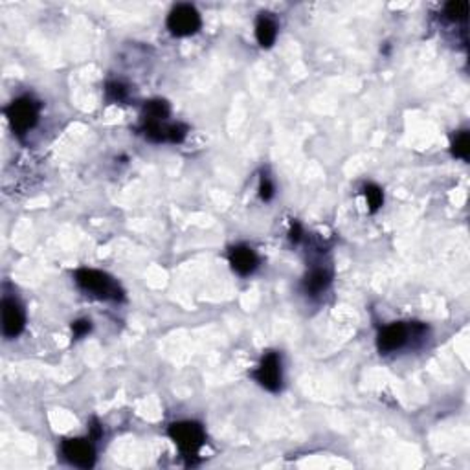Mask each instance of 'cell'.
<instances>
[{"mask_svg":"<svg viewBox=\"0 0 470 470\" xmlns=\"http://www.w3.org/2000/svg\"><path fill=\"white\" fill-rule=\"evenodd\" d=\"M168 436L175 445L179 446L182 457L188 460V465H193L198 457V452L206 443V432L203 425L195 421H180L169 426Z\"/></svg>","mask_w":470,"mask_h":470,"instance_id":"6da1fadb","label":"cell"},{"mask_svg":"<svg viewBox=\"0 0 470 470\" xmlns=\"http://www.w3.org/2000/svg\"><path fill=\"white\" fill-rule=\"evenodd\" d=\"M75 283L83 288L85 292H89L92 296L99 298V300H112V302H122L124 300L125 292L122 291L119 283L110 277L109 274L101 272V270H94V268H80L74 274Z\"/></svg>","mask_w":470,"mask_h":470,"instance_id":"7a4b0ae2","label":"cell"},{"mask_svg":"<svg viewBox=\"0 0 470 470\" xmlns=\"http://www.w3.org/2000/svg\"><path fill=\"white\" fill-rule=\"evenodd\" d=\"M41 112V105L30 96H22L11 101V105L6 109V118L10 122L11 131L17 136H24L30 133L37 124Z\"/></svg>","mask_w":470,"mask_h":470,"instance_id":"3957f363","label":"cell"},{"mask_svg":"<svg viewBox=\"0 0 470 470\" xmlns=\"http://www.w3.org/2000/svg\"><path fill=\"white\" fill-rule=\"evenodd\" d=\"M203 24L198 11L191 4L175 6L168 17V30L177 37H188L197 34Z\"/></svg>","mask_w":470,"mask_h":470,"instance_id":"277c9868","label":"cell"},{"mask_svg":"<svg viewBox=\"0 0 470 470\" xmlns=\"http://www.w3.org/2000/svg\"><path fill=\"white\" fill-rule=\"evenodd\" d=\"M61 454L70 465L80 467V469H92L96 463L92 439H65L61 445Z\"/></svg>","mask_w":470,"mask_h":470,"instance_id":"5b68a950","label":"cell"},{"mask_svg":"<svg viewBox=\"0 0 470 470\" xmlns=\"http://www.w3.org/2000/svg\"><path fill=\"white\" fill-rule=\"evenodd\" d=\"M254 379L265 390L276 393L281 388V358L274 351H268L259 362L258 369L254 372Z\"/></svg>","mask_w":470,"mask_h":470,"instance_id":"8992f818","label":"cell"},{"mask_svg":"<svg viewBox=\"0 0 470 470\" xmlns=\"http://www.w3.org/2000/svg\"><path fill=\"white\" fill-rule=\"evenodd\" d=\"M26 312L15 298L4 296L2 300V335L8 340H13L24 331Z\"/></svg>","mask_w":470,"mask_h":470,"instance_id":"52a82bcc","label":"cell"},{"mask_svg":"<svg viewBox=\"0 0 470 470\" xmlns=\"http://www.w3.org/2000/svg\"><path fill=\"white\" fill-rule=\"evenodd\" d=\"M413 332V325L408 327L406 323L395 322L390 323L379 332V338H376V347L382 355H388V353H393L397 349H401L402 346H406V342L410 340V335Z\"/></svg>","mask_w":470,"mask_h":470,"instance_id":"ba28073f","label":"cell"},{"mask_svg":"<svg viewBox=\"0 0 470 470\" xmlns=\"http://www.w3.org/2000/svg\"><path fill=\"white\" fill-rule=\"evenodd\" d=\"M228 261L232 265L233 272H237L239 276H250L258 268L259 259L250 247H247V244H235L228 252Z\"/></svg>","mask_w":470,"mask_h":470,"instance_id":"9c48e42d","label":"cell"},{"mask_svg":"<svg viewBox=\"0 0 470 470\" xmlns=\"http://www.w3.org/2000/svg\"><path fill=\"white\" fill-rule=\"evenodd\" d=\"M331 279L332 276L327 268H312L311 272L305 276V279H303V288H305L309 296H318V294H322L331 285Z\"/></svg>","mask_w":470,"mask_h":470,"instance_id":"30bf717a","label":"cell"},{"mask_svg":"<svg viewBox=\"0 0 470 470\" xmlns=\"http://www.w3.org/2000/svg\"><path fill=\"white\" fill-rule=\"evenodd\" d=\"M277 24L268 13H261L256 22V39L261 48H270L276 43Z\"/></svg>","mask_w":470,"mask_h":470,"instance_id":"8fae6325","label":"cell"},{"mask_svg":"<svg viewBox=\"0 0 470 470\" xmlns=\"http://www.w3.org/2000/svg\"><path fill=\"white\" fill-rule=\"evenodd\" d=\"M169 114H171V109H169V103L166 99H151L145 103L142 118H144V122L163 124L169 118Z\"/></svg>","mask_w":470,"mask_h":470,"instance_id":"7c38bea8","label":"cell"},{"mask_svg":"<svg viewBox=\"0 0 470 470\" xmlns=\"http://www.w3.org/2000/svg\"><path fill=\"white\" fill-rule=\"evenodd\" d=\"M452 154L461 160H469L470 156V136L469 131H461L452 140Z\"/></svg>","mask_w":470,"mask_h":470,"instance_id":"4fadbf2b","label":"cell"},{"mask_svg":"<svg viewBox=\"0 0 470 470\" xmlns=\"http://www.w3.org/2000/svg\"><path fill=\"white\" fill-rule=\"evenodd\" d=\"M362 191H364L366 203L367 206H369V212L372 213L379 212L382 204H384V191H382L376 184H366Z\"/></svg>","mask_w":470,"mask_h":470,"instance_id":"5bb4252c","label":"cell"},{"mask_svg":"<svg viewBox=\"0 0 470 470\" xmlns=\"http://www.w3.org/2000/svg\"><path fill=\"white\" fill-rule=\"evenodd\" d=\"M445 15L452 20V22H463L469 15V4L463 0H452L445 6Z\"/></svg>","mask_w":470,"mask_h":470,"instance_id":"9a60e30c","label":"cell"},{"mask_svg":"<svg viewBox=\"0 0 470 470\" xmlns=\"http://www.w3.org/2000/svg\"><path fill=\"white\" fill-rule=\"evenodd\" d=\"M105 94H107L109 101H125L127 99V89H125L124 83L112 81L105 87Z\"/></svg>","mask_w":470,"mask_h":470,"instance_id":"2e32d148","label":"cell"},{"mask_svg":"<svg viewBox=\"0 0 470 470\" xmlns=\"http://www.w3.org/2000/svg\"><path fill=\"white\" fill-rule=\"evenodd\" d=\"M186 134H188V127L182 124H175V125H168V142L171 144H180L184 138H186Z\"/></svg>","mask_w":470,"mask_h":470,"instance_id":"e0dca14e","label":"cell"},{"mask_svg":"<svg viewBox=\"0 0 470 470\" xmlns=\"http://www.w3.org/2000/svg\"><path fill=\"white\" fill-rule=\"evenodd\" d=\"M274 191H276V188H274L272 180L268 179L267 175H263L261 182H259V197H261L265 203H268V200H272Z\"/></svg>","mask_w":470,"mask_h":470,"instance_id":"ac0fdd59","label":"cell"},{"mask_svg":"<svg viewBox=\"0 0 470 470\" xmlns=\"http://www.w3.org/2000/svg\"><path fill=\"white\" fill-rule=\"evenodd\" d=\"M90 329H92V322L90 320H75L72 323V335H74V338H83L85 335H89Z\"/></svg>","mask_w":470,"mask_h":470,"instance_id":"d6986e66","label":"cell"},{"mask_svg":"<svg viewBox=\"0 0 470 470\" xmlns=\"http://www.w3.org/2000/svg\"><path fill=\"white\" fill-rule=\"evenodd\" d=\"M89 430H90V439L92 441H98L99 437L103 436V426L99 425L98 419H90L89 423Z\"/></svg>","mask_w":470,"mask_h":470,"instance_id":"ffe728a7","label":"cell"},{"mask_svg":"<svg viewBox=\"0 0 470 470\" xmlns=\"http://www.w3.org/2000/svg\"><path fill=\"white\" fill-rule=\"evenodd\" d=\"M302 235H303L302 224L298 223V221H292L291 232H288V237H291L292 243H300V239H302Z\"/></svg>","mask_w":470,"mask_h":470,"instance_id":"44dd1931","label":"cell"}]
</instances>
